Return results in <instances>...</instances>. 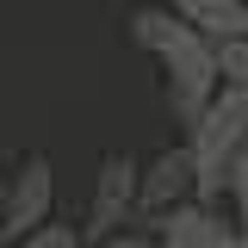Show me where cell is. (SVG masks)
Listing matches in <instances>:
<instances>
[{
    "mask_svg": "<svg viewBox=\"0 0 248 248\" xmlns=\"http://www.w3.org/2000/svg\"><path fill=\"white\" fill-rule=\"evenodd\" d=\"M130 44L168 68V112H174V124L186 130V124L211 106V93H217L211 37H199L174 6H137V13H130Z\"/></svg>",
    "mask_w": 248,
    "mask_h": 248,
    "instance_id": "cell-1",
    "label": "cell"
},
{
    "mask_svg": "<svg viewBox=\"0 0 248 248\" xmlns=\"http://www.w3.org/2000/svg\"><path fill=\"white\" fill-rule=\"evenodd\" d=\"M143 230L155 236V248H242L236 217L223 205H211V199H180L168 211L143 217Z\"/></svg>",
    "mask_w": 248,
    "mask_h": 248,
    "instance_id": "cell-2",
    "label": "cell"
},
{
    "mask_svg": "<svg viewBox=\"0 0 248 248\" xmlns=\"http://www.w3.org/2000/svg\"><path fill=\"white\" fill-rule=\"evenodd\" d=\"M50 211H56V161L44 149H31L25 161L6 174V192H0V242L37 230Z\"/></svg>",
    "mask_w": 248,
    "mask_h": 248,
    "instance_id": "cell-3",
    "label": "cell"
},
{
    "mask_svg": "<svg viewBox=\"0 0 248 248\" xmlns=\"http://www.w3.org/2000/svg\"><path fill=\"white\" fill-rule=\"evenodd\" d=\"M137 168H143V161L124 155V149H112L106 161H99V174H93V199H87V223H81V242L137 223Z\"/></svg>",
    "mask_w": 248,
    "mask_h": 248,
    "instance_id": "cell-4",
    "label": "cell"
},
{
    "mask_svg": "<svg viewBox=\"0 0 248 248\" xmlns=\"http://www.w3.org/2000/svg\"><path fill=\"white\" fill-rule=\"evenodd\" d=\"M180 199H192V155H186V143H174V149H161L155 161L137 168V223L180 205Z\"/></svg>",
    "mask_w": 248,
    "mask_h": 248,
    "instance_id": "cell-5",
    "label": "cell"
},
{
    "mask_svg": "<svg viewBox=\"0 0 248 248\" xmlns=\"http://www.w3.org/2000/svg\"><path fill=\"white\" fill-rule=\"evenodd\" d=\"M180 19L199 31V37L223 44V37H242L248 31V0H186Z\"/></svg>",
    "mask_w": 248,
    "mask_h": 248,
    "instance_id": "cell-6",
    "label": "cell"
},
{
    "mask_svg": "<svg viewBox=\"0 0 248 248\" xmlns=\"http://www.w3.org/2000/svg\"><path fill=\"white\" fill-rule=\"evenodd\" d=\"M0 248H81V223H56V217H44L37 230H25V236H13V242Z\"/></svg>",
    "mask_w": 248,
    "mask_h": 248,
    "instance_id": "cell-7",
    "label": "cell"
},
{
    "mask_svg": "<svg viewBox=\"0 0 248 248\" xmlns=\"http://www.w3.org/2000/svg\"><path fill=\"white\" fill-rule=\"evenodd\" d=\"M211 62H217V81H248V31L211 44Z\"/></svg>",
    "mask_w": 248,
    "mask_h": 248,
    "instance_id": "cell-8",
    "label": "cell"
},
{
    "mask_svg": "<svg viewBox=\"0 0 248 248\" xmlns=\"http://www.w3.org/2000/svg\"><path fill=\"white\" fill-rule=\"evenodd\" d=\"M223 205H230V217H236V230H242V242H248V155L230 168V180H223Z\"/></svg>",
    "mask_w": 248,
    "mask_h": 248,
    "instance_id": "cell-9",
    "label": "cell"
},
{
    "mask_svg": "<svg viewBox=\"0 0 248 248\" xmlns=\"http://www.w3.org/2000/svg\"><path fill=\"white\" fill-rule=\"evenodd\" d=\"M81 248H155V236L143 230V223H124V230H112V236H93V242Z\"/></svg>",
    "mask_w": 248,
    "mask_h": 248,
    "instance_id": "cell-10",
    "label": "cell"
},
{
    "mask_svg": "<svg viewBox=\"0 0 248 248\" xmlns=\"http://www.w3.org/2000/svg\"><path fill=\"white\" fill-rule=\"evenodd\" d=\"M168 6H174V13H180V6H186V0H168Z\"/></svg>",
    "mask_w": 248,
    "mask_h": 248,
    "instance_id": "cell-11",
    "label": "cell"
},
{
    "mask_svg": "<svg viewBox=\"0 0 248 248\" xmlns=\"http://www.w3.org/2000/svg\"><path fill=\"white\" fill-rule=\"evenodd\" d=\"M0 192H6V168H0Z\"/></svg>",
    "mask_w": 248,
    "mask_h": 248,
    "instance_id": "cell-12",
    "label": "cell"
},
{
    "mask_svg": "<svg viewBox=\"0 0 248 248\" xmlns=\"http://www.w3.org/2000/svg\"><path fill=\"white\" fill-rule=\"evenodd\" d=\"M242 155H248V143H242Z\"/></svg>",
    "mask_w": 248,
    "mask_h": 248,
    "instance_id": "cell-13",
    "label": "cell"
}]
</instances>
